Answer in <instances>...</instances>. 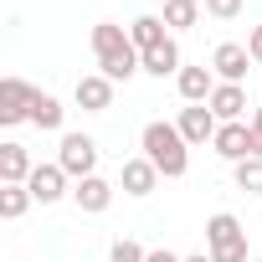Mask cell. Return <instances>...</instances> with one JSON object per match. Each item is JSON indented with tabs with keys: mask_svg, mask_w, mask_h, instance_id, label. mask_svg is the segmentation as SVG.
Masks as SVG:
<instances>
[{
	"mask_svg": "<svg viewBox=\"0 0 262 262\" xmlns=\"http://www.w3.org/2000/svg\"><path fill=\"white\" fill-rule=\"evenodd\" d=\"M31 170H36V165H31L26 144H16V139H11V144H0V185H26Z\"/></svg>",
	"mask_w": 262,
	"mask_h": 262,
	"instance_id": "5bb4252c",
	"label": "cell"
},
{
	"mask_svg": "<svg viewBox=\"0 0 262 262\" xmlns=\"http://www.w3.org/2000/svg\"><path fill=\"white\" fill-rule=\"evenodd\" d=\"M31 98H36V88L26 77H6V82H0V123L31 118Z\"/></svg>",
	"mask_w": 262,
	"mask_h": 262,
	"instance_id": "8992f818",
	"label": "cell"
},
{
	"mask_svg": "<svg viewBox=\"0 0 262 262\" xmlns=\"http://www.w3.org/2000/svg\"><path fill=\"white\" fill-rule=\"evenodd\" d=\"M231 180H236V190L262 195V160H242V165H231Z\"/></svg>",
	"mask_w": 262,
	"mask_h": 262,
	"instance_id": "44dd1931",
	"label": "cell"
},
{
	"mask_svg": "<svg viewBox=\"0 0 262 262\" xmlns=\"http://www.w3.org/2000/svg\"><path fill=\"white\" fill-rule=\"evenodd\" d=\"M247 67H252V52H247L242 41H221V47L211 52V72H216L221 82H242Z\"/></svg>",
	"mask_w": 262,
	"mask_h": 262,
	"instance_id": "ba28073f",
	"label": "cell"
},
{
	"mask_svg": "<svg viewBox=\"0 0 262 262\" xmlns=\"http://www.w3.org/2000/svg\"><path fill=\"white\" fill-rule=\"evenodd\" d=\"M93 57H98V72L108 82H128L134 72H144V57H139L134 36H128V26H118V21H98L93 26Z\"/></svg>",
	"mask_w": 262,
	"mask_h": 262,
	"instance_id": "6da1fadb",
	"label": "cell"
},
{
	"mask_svg": "<svg viewBox=\"0 0 262 262\" xmlns=\"http://www.w3.org/2000/svg\"><path fill=\"white\" fill-rule=\"evenodd\" d=\"M31 201H36V195H31L26 185H0V216H6V221H21Z\"/></svg>",
	"mask_w": 262,
	"mask_h": 262,
	"instance_id": "d6986e66",
	"label": "cell"
},
{
	"mask_svg": "<svg viewBox=\"0 0 262 262\" xmlns=\"http://www.w3.org/2000/svg\"><path fill=\"white\" fill-rule=\"evenodd\" d=\"M155 180H160V170L139 155V160H123V170H118V185H123V195H134V201H144L149 190H155Z\"/></svg>",
	"mask_w": 262,
	"mask_h": 262,
	"instance_id": "4fadbf2b",
	"label": "cell"
},
{
	"mask_svg": "<svg viewBox=\"0 0 262 262\" xmlns=\"http://www.w3.org/2000/svg\"><path fill=\"white\" fill-rule=\"evenodd\" d=\"M190 6H206V0H190Z\"/></svg>",
	"mask_w": 262,
	"mask_h": 262,
	"instance_id": "83f0119b",
	"label": "cell"
},
{
	"mask_svg": "<svg viewBox=\"0 0 262 262\" xmlns=\"http://www.w3.org/2000/svg\"><path fill=\"white\" fill-rule=\"evenodd\" d=\"M72 98H77L82 113H108V108H113V82H108L103 72H88V77H77Z\"/></svg>",
	"mask_w": 262,
	"mask_h": 262,
	"instance_id": "9c48e42d",
	"label": "cell"
},
{
	"mask_svg": "<svg viewBox=\"0 0 262 262\" xmlns=\"http://www.w3.org/2000/svg\"><path fill=\"white\" fill-rule=\"evenodd\" d=\"M128 36H134V47H139V57L170 41V36H165V16H134V21H128Z\"/></svg>",
	"mask_w": 262,
	"mask_h": 262,
	"instance_id": "2e32d148",
	"label": "cell"
},
{
	"mask_svg": "<svg viewBox=\"0 0 262 262\" xmlns=\"http://www.w3.org/2000/svg\"><path fill=\"white\" fill-rule=\"evenodd\" d=\"M175 128L185 134V144H211L216 128H221V118L211 113V103H185L180 118H175Z\"/></svg>",
	"mask_w": 262,
	"mask_h": 262,
	"instance_id": "5b68a950",
	"label": "cell"
},
{
	"mask_svg": "<svg viewBox=\"0 0 262 262\" xmlns=\"http://www.w3.org/2000/svg\"><path fill=\"white\" fill-rule=\"evenodd\" d=\"M144 262H185V257H175V252H170V247H155V252H149V257H144Z\"/></svg>",
	"mask_w": 262,
	"mask_h": 262,
	"instance_id": "484cf974",
	"label": "cell"
},
{
	"mask_svg": "<svg viewBox=\"0 0 262 262\" xmlns=\"http://www.w3.org/2000/svg\"><path fill=\"white\" fill-rule=\"evenodd\" d=\"M180 47H175V36L165 41V47H155V52H144V72L149 77H180Z\"/></svg>",
	"mask_w": 262,
	"mask_h": 262,
	"instance_id": "e0dca14e",
	"label": "cell"
},
{
	"mask_svg": "<svg viewBox=\"0 0 262 262\" xmlns=\"http://www.w3.org/2000/svg\"><path fill=\"white\" fill-rule=\"evenodd\" d=\"M67 180H72V175H67L62 165H36V170H31V180H26V190H31L41 206H52V201H62V195H67Z\"/></svg>",
	"mask_w": 262,
	"mask_h": 262,
	"instance_id": "30bf717a",
	"label": "cell"
},
{
	"mask_svg": "<svg viewBox=\"0 0 262 262\" xmlns=\"http://www.w3.org/2000/svg\"><path fill=\"white\" fill-rule=\"evenodd\" d=\"M201 11H206V6H190V0H165V26L190 31V26L201 21Z\"/></svg>",
	"mask_w": 262,
	"mask_h": 262,
	"instance_id": "ffe728a7",
	"label": "cell"
},
{
	"mask_svg": "<svg viewBox=\"0 0 262 262\" xmlns=\"http://www.w3.org/2000/svg\"><path fill=\"white\" fill-rule=\"evenodd\" d=\"M252 262H257V257H252Z\"/></svg>",
	"mask_w": 262,
	"mask_h": 262,
	"instance_id": "f1b7e54d",
	"label": "cell"
},
{
	"mask_svg": "<svg viewBox=\"0 0 262 262\" xmlns=\"http://www.w3.org/2000/svg\"><path fill=\"white\" fill-rule=\"evenodd\" d=\"M247 128H252V155L262 160V108H252V118H247Z\"/></svg>",
	"mask_w": 262,
	"mask_h": 262,
	"instance_id": "cb8c5ba5",
	"label": "cell"
},
{
	"mask_svg": "<svg viewBox=\"0 0 262 262\" xmlns=\"http://www.w3.org/2000/svg\"><path fill=\"white\" fill-rule=\"evenodd\" d=\"M144 257H149V252H144L139 242H128V236H118L113 252H108V262H144Z\"/></svg>",
	"mask_w": 262,
	"mask_h": 262,
	"instance_id": "7402d4cb",
	"label": "cell"
},
{
	"mask_svg": "<svg viewBox=\"0 0 262 262\" xmlns=\"http://www.w3.org/2000/svg\"><path fill=\"white\" fill-rule=\"evenodd\" d=\"M206 16H216V21H231V16H242V0H206Z\"/></svg>",
	"mask_w": 262,
	"mask_h": 262,
	"instance_id": "603a6c76",
	"label": "cell"
},
{
	"mask_svg": "<svg viewBox=\"0 0 262 262\" xmlns=\"http://www.w3.org/2000/svg\"><path fill=\"white\" fill-rule=\"evenodd\" d=\"M72 201H77V211L103 216V211L113 206V185H108L103 175H88V180H77V185H72Z\"/></svg>",
	"mask_w": 262,
	"mask_h": 262,
	"instance_id": "7c38bea8",
	"label": "cell"
},
{
	"mask_svg": "<svg viewBox=\"0 0 262 262\" xmlns=\"http://www.w3.org/2000/svg\"><path fill=\"white\" fill-rule=\"evenodd\" d=\"M185 262H211V257H206V252H195V257H185Z\"/></svg>",
	"mask_w": 262,
	"mask_h": 262,
	"instance_id": "4316f807",
	"label": "cell"
},
{
	"mask_svg": "<svg viewBox=\"0 0 262 262\" xmlns=\"http://www.w3.org/2000/svg\"><path fill=\"white\" fill-rule=\"evenodd\" d=\"M247 52H252V62L262 67V26H252V36H247Z\"/></svg>",
	"mask_w": 262,
	"mask_h": 262,
	"instance_id": "d4e9b609",
	"label": "cell"
},
{
	"mask_svg": "<svg viewBox=\"0 0 262 262\" xmlns=\"http://www.w3.org/2000/svg\"><path fill=\"white\" fill-rule=\"evenodd\" d=\"M175 88H180V98H185V103H211V93H216L211 67H180Z\"/></svg>",
	"mask_w": 262,
	"mask_h": 262,
	"instance_id": "9a60e30c",
	"label": "cell"
},
{
	"mask_svg": "<svg viewBox=\"0 0 262 262\" xmlns=\"http://www.w3.org/2000/svg\"><path fill=\"white\" fill-rule=\"evenodd\" d=\"M247 108H252V103H247V88H242V82H216V93H211V113H216L221 123H242Z\"/></svg>",
	"mask_w": 262,
	"mask_h": 262,
	"instance_id": "8fae6325",
	"label": "cell"
},
{
	"mask_svg": "<svg viewBox=\"0 0 262 262\" xmlns=\"http://www.w3.org/2000/svg\"><path fill=\"white\" fill-rule=\"evenodd\" d=\"M206 257L211 262H252L247 257V231L231 211H216L206 221Z\"/></svg>",
	"mask_w": 262,
	"mask_h": 262,
	"instance_id": "3957f363",
	"label": "cell"
},
{
	"mask_svg": "<svg viewBox=\"0 0 262 262\" xmlns=\"http://www.w3.org/2000/svg\"><path fill=\"white\" fill-rule=\"evenodd\" d=\"M57 165H62L72 180H88V175H98V144H93L88 134H62Z\"/></svg>",
	"mask_w": 262,
	"mask_h": 262,
	"instance_id": "277c9868",
	"label": "cell"
},
{
	"mask_svg": "<svg viewBox=\"0 0 262 262\" xmlns=\"http://www.w3.org/2000/svg\"><path fill=\"white\" fill-rule=\"evenodd\" d=\"M139 144H144V160L165 175V180H180L185 170H190V144H185V134L175 123H144V134H139Z\"/></svg>",
	"mask_w": 262,
	"mask_h": 262,
	"instance_id": "7a4b0ae2",
	"label": "cell"
},
{
	"mask_svg": "<svg viewBox=\"0 0 262 262\" xmlns=\"http://www.w3.org/2000/svg\"><path fill=\"white\" fill-rule=\"evenodd\" d=\"M211 149H216L226 165L257 160V155H252V128H247V123H221V128H216V139H211Z\"/></svg>",
	"mask_w": 262,
	"mask_h": 262,
	"instance_id": "52a82bcc",
	"label": "cell"
},
{
	"mask_svg": "<svg viewBox=\"0 0 262 262\" xmlns=\"http://www.w3.org/2000/svg\"><path fill=\"white\" fill-rule=\"evenodd\" d=\"M62 113H67V108H62L52 93L36 88V98H31V118H26V123H36V128H47V134H57V128H62Z\"/></svg>",
	"mask_w": 262,
	"mask_h": 262,
	"instance_id": "ac0fdd59",
	"label": "cell"
}]
</instances>
